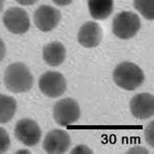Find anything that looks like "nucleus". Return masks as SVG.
<instances>
[{
	"instance_id": "obj_1",
	"label": "nucleus",
	"mask_w": 154,
	"mask_h": 154,
	"mask_svg": "<svg viewBox=\"0 0 154 154\" xmlns=\"http://www.w3.org/2000/svg\"><path fill=\"white\" fill-rule=\"evenodd\" d=\"M34 83L30 69L22 62L11 64L4 72V84L9 91L21 94L29 91Z\"/></svg>"
},
{
	"instance_id": "obj_2",
	"label": "nucleus",
	"mask_w": 154,
	"mask_h": 154,
	"mask_svg": "<svg viewBox=\"0 0 154 154\" xmlns=\"http://www.w3.org/2000/svg\"><path fill=\"white\" fill-rule=\"evenodd\" d=\"M144 72L131 62L120 63L113 71V80L116 85L125 91H135L144 82Z\"/></svg>"
},
{
	"instance_id": "obj_3",
	"label": "nucleus",
	"mask_w": 154,
	"mask_h": 154,
	"mask_svg": "<svg viewBox=\"0 0 154 154\" xmlns=\"http://www.w3.org/2000/svg\"><path fill=\"white\" fill-rule=\"evenodd\" d=\"M140 29V18L131 11H121L113 19L112 31L114 35L120 39H131Z\"/></svg>"
},
{
	"instance_id": "obj_4",
	"label": "nucleus",
	"mask_w": 154,
	"mask_h": 154,
	"mask_svg": "<svg viewBox=\"0 0 154 154\" xmlns=\"http://www.w3.org/2000/svg\"><path fill=\"white\" fill-rule=\"evenodd\" d=\"M79 117H80V107L74 99H62L54 104V118L59 125H70L76 122Z\"/></svg>"
},
{
	"instance_id": "obj_5",
	"label": "nucleus",
	"mask_w": 154,
	"mask_h": 154,
	"mask_svg": "<svg viewBox=\"0 0 154 154\" xmlns=\"http://www.w3.org/2000/svg\"><path fill=\"white\" fill-rule=\"evenodd\" d=\"M38 86L41 93L48 98H59L65 93L67 81L64 75L57 71H48L39 77Z\"/></svg>"
},
{
	"instance_id": "obj_6",
	"label": "nucleus",
	"mask_w": 154,
	"mask_h": 154,
	"mask_svg": "<svg viewBox=\"0 0 154 154\" xmlns=\"http://www.w3.org/2000/svg\"><path fill=\"white\" fill-rule=\"evenodd\" d=\"M5 28L14 34L26 33L30 28L29 14L21 7H11L4 12L2 18Z\"/></svg>"
},
{
	"instance_id": "obj_7",
	"label": "nucleus",
	"mask_w": 154,
	"mask_h": 154,
	"mask_svg": "<svg viewBox=\"0 0 154 154\" xmlns=\"http://www.w3.org/2000/svg\"><path fill=\"white\" fill-rule=\"evenodd\" d=\"M41 130L38 123L30 118L19 120L14 128V136L22 144L29 147L35 146L41 139Z\"/></svg>"
},
{
	"instance_id": "obj_8",
	"label": "nucleus",
	"mask_w": 154,
	"mask_h": 154,
	"mask_svg": "<svg viewBox=\"0 0 154 154\" xmlns=\"http://www.w3.org/2000/svg\"><path fill=\"white\" fill-rule=\"evenodd\" d=\"M61 21V12L51 5H41L34 12V24L42 32H49Z\"/></svg>"
},
{
	"instance_id": "obj_9",
	"label": "nucleus",
	"mask_w": 154,
	"mask_h": 154,
	"mask_svg": "<svg viewBox=\"0 0 154 154\" xmlns=\"http://www.w3.org/2000/svg\"><path fill=\"white\" fill-rule=\"evenodd\" d=\"M71 139L68 133L62 130H53L43 140V149L51 154H62L67 152L70 147Z\"/></svg>"
},
{
	"instance_id": "obj_10",
	"label": "nucleus",
	"mask_w": 154,
	"mask_h": 154,
	"mask_svg": "<svg viewBox=\"0 0 154 154\" xmlns=\"http://www.w3.org/2000/svg\"><path fill=\"white\" fill-rule=\"evenodd\" d=\"M78 42L86 48H93L101 43L103 38V30L96 22H86L78 31Z\"/></svg>"
},
{
	"instance_id": "obj_11",
	"label": "nucleus",
	"mask_w": 154,
	"mask_h": 154,
	"mask_svg": "<svg viewBox=\"0 0 154 154\" xmlns=\"http://www.w3.org/2000/svg\"><path fill=\"white\" fill-rule=\"evenodd\" d=\"M131 114L138 119H147L154 114V98L151 94H138L131 101Z\"/></svg>"
},
{
	"instance_id": "obj_12",
	"label": "nucleus",
	"mask_w": 154,
	"mask_h": 154,
	"mask_svg": "<svg viewBox=\"0 0 154 154\" xmlns=\"http://www.w3.org/2000/svg\"><path fill=\"white\" fill-rule=\"evenodd\" d=\"M43 60L48 65L51 67H58L66 59V48L63 43L54 41L48 43L43 48Z\"/></svg>"
},
{
	"instance_id": "obj_13",
	"label": "nucleus",
	"mask_w": 154,
	"mask_h": 154,
	"mask_svg": "<svg viewBox=\"0 0 154 154\" xmlns=\"http://www.w3.org/2000/svg\"><path fill=\"white\" fill-rule=\"evenodd\" d=\"M113 4V0H88L89 14L98 21H103L111 16Z\"/></svg>"
},
{
	"instance_id": "obj_14",
	"label": "nucleus",
	"mask_w": 154,
	"mask_h": 154,
	"mask_svg": "<svg viewBox=\"0 0 154 154\" xmlns=\"http://www.w3.org/2000/svg\"><path fill=\"white\" fill-rule=\"evenodd\" d=\"M17 111V101L12 97L0 94V123L11 121Z\"/></svg>"
},
{
	"instance_id": "obj_15",
	"label": "nucleus",
	"mask_w": 154,
	"mask_h": 154,
	"mask_svg": "<svg viewBox=\"0 0 154 154\" xmlns=\"http://www.w3.org/2000/svg\"><path fill=\"white\" fill-rule=\"evenodd\" d=\"M134 6L145 19H154V0H134Z\"/></svg>"
},
{
	"instance_id": "obj_16",
	"label": "nucleus",
	"mask_w": 154,
	"mask_h": 154,
	"mask_svg": "<svg viewBox=\"0 0 154 154\" xmlns=\"http://www.w3.org/2000/svg\"><path fill=\"white\" fill-rule=\"evenodd\" d=\"M11 146L8 133L3 128H0V153H5Z\"/></svg>"
},
{
	"instance_id": "obj_17",
	"label": "nucleus",
	"mask_w": 154,
	"mask_h": 154,
	"mask_svg": "<svg viewBox=\"0 0 154 154\" xmlns=\"http://www.w3.org/2000/svg\"><path fill=\"white\" fill-rule=\"evenodd\" d=\"M145 140L151 147L154 146V121L149 122V125L145 128Z\"/></svg>"
},
{
	"instance_id": "obj_18",
	"label": "nucleus",
	"mask_w": 154,
	"mask_h": 154,
	"mask_svg": "<svg viewBox=\"0 0 154 154\" xmlns=\"http://www.w3.org/2000/svg\"><path fill=\"white\" fill-rule=\"evenodd\" d=\"M71 153H78V154H81V153H83V154H91V153H93V150H91V148H88V146H85V145H78V146H76V147L71 151Z\"/></svg>"
},
{
	"instance_id": "obj_19",
	"label": "nucleus",
	"mask_w": 154,
	"mask_h": 154,
	"mask_svg": "<svg viewBox=\"0 0 154 154\" xmlns=\"http://www.w3.org/2000/svg\"><path fill=\"white\" fill-rule=\"evenodd\" d=\"M5 54H6V48H5V44H4L3 40L0 38V62L4 59L5 57Z\"/></svg>"
},
{
	"instance_id": "obj_20",
	"label": "nucleus",
	"mask_w": 154,
	"mask_h": 154,
	"mask_svg": "<svg viewBox=\"0 0 154 154\" xmlns=\"http://www.w3.org/2000/svg\"><path fill=\"white\" fill-rule=\"evenodd\" d=\"M128 153H149V151L144 149L143 147H134L130 149L128 151Z\"/></svg>"
},
{
	"instance_id": "obj_21",
	"label": "nucleus",
	"mask_w": 154,
	"mask_h": 154,
	"mask_svg": "<svg viewBox=\"0 0 154 154\" xmlns=\"http://www.w3.org/2000/svg\"><path fill=\"white\" fill-rule=\"evenodd\" d=\"M73 0H53V2L54 4L59 6H65V5H69Z\"/></svg>"
},
{
	"instance_id": "obj_22",
	"label": "nucleus",
	"mask_w": 154,
	"mask_h": 154,
	"mask_svg": "<svg viewBox=\"0 0 154 154\" xmlns=\"http://www.w3.org/2000/svg\"><path fill=\"white\" fill-rule=\"evenodd\" d=\"M16 1L21 5H32V4L36 3L37 0H16Z\"/></svg>"
},
{
	"instance_id": "obj_23",
	"label": "nucleus",
	"mask_w": 154,
	"mask_h": 154,
	"mask_svg": "<svg viewBox=\"0 0 154 154\" xmlns=\"http://www.w3.org/2000/svg\"><path fill=\"white\" fill-rule=\"evenodd\" d=\"M3 6H4V0H0V12L3 9Z\"/></svg>"
}]
</instances>
